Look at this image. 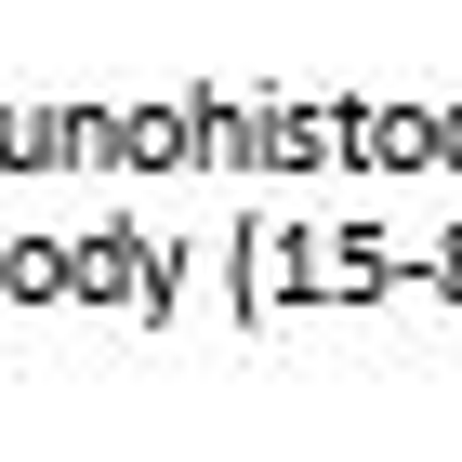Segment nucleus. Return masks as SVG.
Returning <instances> with one entry per match:
<instances>
[]
</instances>
